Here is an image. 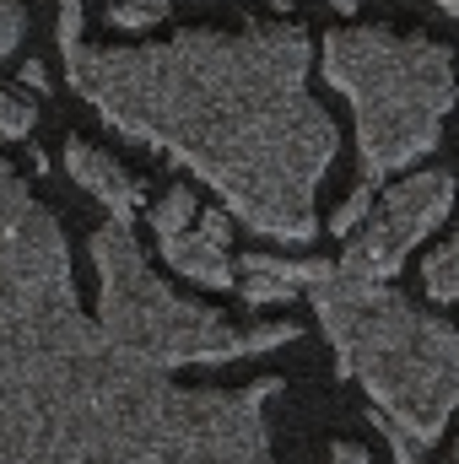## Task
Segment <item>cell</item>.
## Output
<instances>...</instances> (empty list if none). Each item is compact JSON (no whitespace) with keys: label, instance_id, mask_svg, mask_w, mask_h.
Instances as JSON below:
<instances>
[{"label":"cell","instance_id":"obj_1","mask_svg":"<svg viewBox=\"0 0 459 464\" xmlns=\"http://www.w3.org/2000/svg\"><path fill=\"white\" fill-rule=\"evenodd\" d=\"M179 389L82 314L60 222L0 162V464H276L265 400Z\"/></svg>","mask_w":459,"mask_h":464},{"label":"cell","instance_id":"obj_2","mask_svg":"<svg viewBox=\"0 0 459 464\" xmlns=\"http://www.w3.org/2000/svg\"><path fill=\"white\" fill-rule=\"evenodd\" d=\"M60 54L71 87L114 130L195 168L254 232L319 237L314 189L336 162V119L303 87L314 49L298 22L93 49L82 5H60Z\"/></svg>","mask_w":459,"mask_h":464},{"label":"cell","instance_id":"obj_3","mask_svg":"<svg viewBox=\"0 0 459 464\" xmlns=\"http://www.w3.org/2000/svg\"><path fill=\"white\" fill-rule=\"evenodd\" d=\"M341 372L367 389V416L389 438L395 464H422V449L459 411V330L422 314L389 281L356 276L341 259L308 286Z\"/></svg>","mask_w":459,"mask_h":464},{"label":"cell","instance_id":"obj_4","mask_svg":"<svg viewBox=\"0 0 459 464\" xmlns=\"http://www.w3.org/2000/svg\"><path fill=\"white\" fill-rule=\"evenodd\" d=\"M325 76L356 114L362 184L416 162L438 146V124L454 103L449 49L427 38H395L384 27H336L325 38Z\"/></svg>","mask_w":459,"mask_h":464},{"label":"cell","instance_id":"obj_5","mask_svg":"<svg viewBox=\"0 0 459 464\" xmlns=\"http://www.w3.org/2000/svg\"><path fill=\"white\" fill-rule=\"evenodd\" d=\"M93 265H98V330L151 367H190V362H228L254 351L298 341V324H254L238 330L217 308L179 303L146 265L130 227L103 222L93 232Z\"/></svg>","mask_w":459,"mask_h":464},{"label":"cell","instance_id":"obj_6","mask_svg":"<svg viewBox=\"0 0 459 464\" xmlns=\"http://www.w3.org/2000/svg\"><path fill=\"white\" fill-rule=\"evenodd\" d=\"M449 206H454L449 173H416V179L395 184V189L384 195V206L367 217V227L351 232L341 265L356 270V276L389 281V276L405 265V254L427 237V227H438V222L449 217Z\"/></svg>","mask_w":459,"mask_h":464},{"label":"cell","instance_id":"obj_7","mask_svg":"<svg viewBox=\"0 0 459 464\" xmlns=\"http://www.w3.org/2000/svg\"><path fill=\"white\" fill-rule=\"evenodd\" d=\"M162 259L200 286H232L238 265L228 259V211H200L195 227H184L179 237H162Z\"/></svg>","mask_w":459,"mask_h":464},{"label":"cell","instance_id":"obj_8","mask_svg":"<svg viewBox=\"0 0 459 464\" xmlns=\"http://www.w3.org/2000/svg\"><path fill=\"white\" fill-rule=\"evenodd\" d=\"M65 168H71V179H76L93 200H103V206L114 211L119 227H130V217L141 211V184L119 168L109 151H98L93 140H71V146H65Z\"/></svg>","mask_w":459,"mask_h":464},{"label":"cell","instance_id":"obj_9","mask_svg":"<svg viewBox=\"0 0 459 464\" xmlns=\"http://www.w3.org/2000/svg\"><path fill=\"white\" fill-rule=\"evenodd\" d=\"M319 270H325V259H270V254H243L238 259L249 303H287L292 292L314 286Z\"/></svg>","mask_w":459,"mask_h":464},{"label":"cell","instance_id":"obj_10","mask_svg":"<svg viewBox=\"0 0 459 464\" xmlns=\"http://www.w3.org/2000/svg\"><path fill=\"white\" fill-rule=\"evenodd\" d=\"M422 276H427V292H433L438 303H459V243L438 248Z\"/></svg>","mask_w":459,"mask_h":464},{"label":"cell","instance_id":"obj_11","mask_svg":"<svg viewBox=\"0 0 459 464\" xmlns=\"http://www.w3.org/2000/svg\"><path fill=\"white\" fill-rule=\"evenodd\" d=\"M190 222H195V195L190 189H168V200L151 206V232L157 237H179Z\"/></svg>","mask_w":459,"mask_h":464},{"label":"cell","instance_id":"obj_12","mask_svg":"<svg viewBox=\"0 0 459 464\" xmlns=\"http://www.w3.org/2000/svg\"><path fill=\"white\" fill-rule=\"evenodd\" d=\"M33 124H38L33 103L11 98V92L0 87V135H5V140H27V135H33Z\"/></svg>","mask_w":459,"mask_h":464},{"label":"cell","instance_id":"obj_13","mask_svg":"<svg viewBox=\"0 0 459 464\" xmlns=\"http://www.w3.org/2000/svg\"><path fill=\"white\" fill-rule=\"evenodd\" d=\"M168 16V0H124L109 11V22L114 27H151V22H162Z\"/></svg>","mask_w":459,"mask_h":464},{"label":"cell","instance_id":"obj_14","mask_svg":"<svg viewBox=\"0 0 459 464\" xmlns=\"http://www.w3.org/2000/svg\"><path fill=\"white\" fill-rule=\"evenodd\" d=\"M367 211H373V184H356V195L330 217V232H356V222H367Z\"/></svg>","mask_w":459,"mask_h":464},{"label":"cell","instance_id":"obj_15","mask_svg":"<svg viewBox=\"0 0 459 464\" xmlns=\"http://www.w3.org/2000/svg\"><path fill=\"white\" fill-rule=\"evenodd\" d=\"M22 38V0H0V54H11Z\"/></svg>","mask_w":459,"mask_h":464},{"label":"cell","instance_id":"obj_16","mask_svg":"<svg viewBox=\"0 0 459 464\" xmlns=\"http://www.w3.org/2000/svg\"><path fill=\"white\" fill-rule=\"evenodd\" d=\"M330 464H367V449H356V443H336V449H330Z\"/></svg>","mask_w":459,"mask_h":464},{"label":"cell","instance_id":"obj_17","mask_svg":"<svg viewBox=\"0 0 459 464\" xmlns=\"http://www.w3.org/2000/svg\"><path fill=\"white\" fill-rule=\"evenodd\" d=\"M22 76H27V87H38V92L49 87V82H44V65H38V60H27V65H22Z\"/></svg>","mask_w":459,"mask_h":464},{"label":"cell","instance_id":"obj_18","mask_svg":"<svg viewBox=\"0 0 459 464\" xmlns=\"http://www.w3.org/2000/svg\"><path fill=\"white\" fill-rule=\"evenodd\" d=\"M438 5H444V11H454V16H459V0H438Z\"/></svg>","mask_w":459,"mask_h":464},{"label":"cell","instance_id":"obj_19","mask_svg":"<svg viewBox=\"0 0 459 464\" xmlns=\"http://www.w3.org/2000/svg\"><path fill=\"white\" fill-rule=\"evenodd\" d=\"M60 5H82V0H60Z\"/></svg>","mask_w":459,"mask_h":464}]
</instances>
